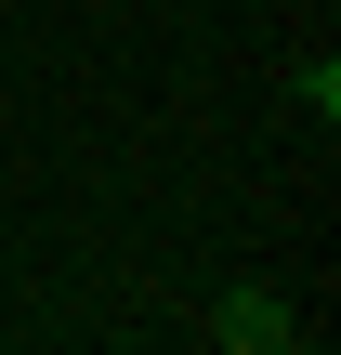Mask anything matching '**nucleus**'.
<instances>
[{
	"label": "nucleus",
	"mask_w": 341,
	"mask_h": 355,
	"mask_svg": "<svg viewBox=\"0 0 341 355\" xmlns=\"http://www.w3.org/2000/svg\"><path fill=\"white\" fill-rule=\"evenodd\" d=\"M210 343L223 355H302V303L289 290H223L210 303Z\"/></svg>",
	"instance_id": "1"
},
{
	"label": "nucleus",
	"mask_w": 341,
	"mask_h": 355,
	"mask_svg": "<svg viewBox=\"0 0 341 355\" xmlns=\"http://www.w3.org/2000/svg\"><path fill=\"white\" fill-rule=\"evenodd\" d=\"M289 92H302L315 119H341V53H302V66H289Z\"/></svg>",
	"instance_id": "2"
}]
</instances>
